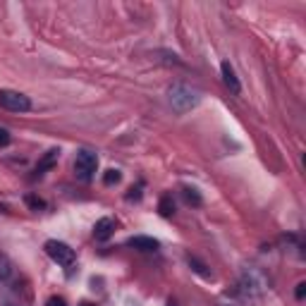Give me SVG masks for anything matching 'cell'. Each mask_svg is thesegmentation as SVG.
<instances>
[{
    "instance_id": "1",
    "label": "cell",
    "mask_w": 306,
    "mask_h": 306,
    "mask_svg": "<svg viewBox=\"0 0 306 306\" xmlns=\"http://www.w3.org/2000/svg\"><path fill=\"white\" fill-rule=\"evenodd\" d=\"M198 101H201L198 91H194V88L187 87V84H175V87L170 88V106H173L177 112H187V110L197 108Z\"/></svg>"
},
{
    "instance_id": "2",
    "label": "cell",
    "mask_w": 306,
    "mask_h": 306,
    "mask_svg": "<svg viewBox=\"0 0 306 306\" xmlns=\"http://www.w3.org/2000/svg\"><path fill=\"white\" fill-rule=\"evenodd\" d=\"M96 168H98V155L93 151H88V149H82V151H77V158H74V173L77 177L82 179V182H88L93 173H96Z\"/></svg>"
},
{
    "instance_id": "3",
    "label": "cell",
    "mask_w": 306,
    "mask_h": 306,
    "mask_svg": "<svg viewBox=\"0 0 306 306\" xmlns=\"http://www.w3.org/2000/svg\"><path fill=\"white\" fill-rule=\"evenodd\" d=\"M0 106L12 112H26L31 108L29 96H24L20 91H10V88H0Z\"/></svg>"
},
{
    "instance_id": "4",
    "label": "cell",
    "mask_w": 306,
    "mask_h": 306,
    "mask_svg": "<svg viewBox=\"0 0 306 306\" xmlns=\"http://www.w3.org/2000/svg\"><path fill=\"white\" fill-rule=\"evenodd\" d=\"M45 254H48L55 263H60V265H72L74 259H77V256H74V249L67 246L65 241H58V240L45 241Z\"/></svg>"
},
{
    "instance_id": "5",
    "label": "cell",
    "mask_w": 306,
    "mask_h": 306,
    "mask_svg": "<svg viewBox=\"0 0 306 306\" xmlns=\"http://www.w3.org/2000/svg\"><path fill=\"white\" fill-rule=\"evenodd\" d=\"M58 158H60V149H50L48 153H44V158L36 163V177H41V175H45L48 170H53L55 168V163H58Z\"/></svg>"
},
{
    "instance_id": "6",
    "label": "cell",
    "mask_w": 306,
    "mask_h": 306,
    "mask_svg": "<svg viewBox=\"0 0 306 306\" xmlns=\"http://www.w3.org/2000/svg\"><path fill=\"white\" fill-rule=\"evenodd\" d=\"M112 232H115V220L112 218H101L96 225H93V237H96L98 241L110 240Z\"/></svg>"
},
{
    "instance_id": "7",
    "label": "cell",
    "mask_w": 306,
    "mask_h": 306,
    "mask_svg": "<svg viewBox=\"0 0 306 306\" xmlns=\"http://www.w3.org/2000/svg\"><path fill=\"white\" fill-rule=\"evenodd\" d=\"M220 72H222V82H225V87L237 96V93L241 91V84H240V79H237V74H235V69H232V65H230V63H222V65H220Z\"/></svg>"
},
{
    "instance_id": "8",
    "label": "cell",
    "mask_w": 306,
    "mask_h": 306,
    "mask_svg": "<svg viewBox=\"0 0 306 306\" xmlns=\"http://www.w3.org/2000/svg\"><path fill=\"white\" fill-rule=\"evenodd\" d=\"M127 244H130L131 249H139V251H155L160 244H158V240H153V237H144V235H136V237H130L127 240Z\"/></svg>"
},
{
    "instance_id": "9",
    "label": "cell",
    "mask_w": 306,
    "mask_h": 306,
    "mask_svg": "<svg viewBox=\"0 0 306 306\" xmlns=\"http://www.w3.org/2000/svg\"><path fill=\"white\" fill-rule=\"evenodd\" d=\"M158 213H160L163 218H170V216L175 213V201H173L170 194H165V197L158 201Z\"/></svg>"
},
{
    "instance_id": "10",
    "label": "cell",
    "mask_w": 306,
    "mask_h": 306,
    "mask_svg": "<svg viewBox=\"0 0 306 306\" xmlns=\"http://www.w3.org/2000/svg\"><path fill=\"white\" fill-rule=\"evenodd\" d=\"M182 194H184V201H187V203H192V206H201V203H203L201 194H198L194 187H184V189H182Z\"/></svg>"
},
{
    "instance_id": "11",
    "label": "cell",
    "mask_w": 306,
    "mask_h": 306,
    "mask_svg": "<svg viewBox=\"0 0 306 306\" xmlns=\"http://www.w3.org/2000/svg\"><path fill=\"white\" fill-rule=\"evenodd\" d=\"M187 261H189V265L194 268V273H198L201 278H211V270L206 268V263H201V261H198L197 256H189Z\"/></svg>"
},
{
    "instance_id": "12",
    "label": "cell",
    "mask_w": 306,
    "mask_h": 306,
    "mask_svg": "<svg viewBox=\"0 0 306 306\" xmlns=\"http://www.w3.org/2000/svg\"><path fill=\"white\" fill-rule=\"evenodd\" d=\"M120 179H122V173L115 170V168H110V170H106V175H103V184H106V187H112V184H117Z\"/></svg>"
},
{
    "instance_id": "13",
    "label": "cell",
    "mask_w": 306,
    "mask_h": 306,
    "mask_svg": "<svg viewBox=\"0 0 306 306\" xmlns=\"http://www.w3.org/2000/svg\"><path fill=\"white\" fill-rule=\"evenodd\" d=\"M24 201H26V206H29V208H34V211L45 208V201H44V198H39V197H31V194H29V197L24 198Z\"/></svg>"
},
{
    "instance_id": "14",
    "label": "cell",
    "mask_w": 306,
    "mask_h": 306,
    "mask_svg": "<svg viewBox=\"0 0 306 306\" xmlns=\"http://www.w3.org/2000/svg\"><path fill=\"white\" fill-rule=\"evenodd\" d=\"M10 273H12V265H10V261H7L5 256H0V280L10 278Z\"/></svg>"
},
{
    "instance_id": "15",
    "label": "cell",
    "mask_w": 306,
    "mask_h": 306,
    "mask_svg": "<svg viewBox=\"0 0 306 306\" xmlns=\"http://www.w3.org/2000/svg\"><path fill=\"white\" fill-rule=\"evenodd\" d=\"M10 139H12V136H10V131L5 130V127H0V146H7V144H10Z\"/></svg>"
},
{
    "instance_id": "16",
    "label": "cell",
    "mask_w": 306,
    "mask_h": 306,
    "mask_svg": "<svg viewBox=\"0 0 306 306\" xmlns=\"http://www.w3.org/2000/svg\"><path fill=\"white\" fill-rule=\"evenodd\" d=\"M45 306H67V302L63 297H50V299L45 302Z\"/></svg>"
},
{
    "instance_id": "17",
    "label": "cell",
    "mask_w": 306,
    "mask_h": 306,
    "mask_svg": "<svg viewBox=\"0 0 306 306\" xmlns=\"http://www.w3.org/2000/svg\"><path fill=\"white\" fill-rule=\"evenodd\" d=\"M294 297H297V299H304V297H306V283L297 284V289H294Z\"/></svg>"
},
{
    "instance_id": "18",
    "label": "cell",
    "mask_w": 306,
    "mask_h": 306,
    "mask_svg": "<svg viewBox=\"0 0 306 306\" xmlns=\"http://www.w3.org/2000/svg\"><path fill=\"white\" fill-rule=\"evenodd\" d=\"M127 198H130V201H134V198H141V187H131L130 194H127Z\"/></svg>"
},
{
    "instance_id": "19",
    "label": "cell",
    "mask_w": 306,
    "mask_h": 306,
    "mask_svg": "<svg viewBox=\"0 0 306 306\" xmlns=\"http://www.w3.org/2000/svg\"><path fill=\"white\" fill-rule=\"evenodd\" d=\"M82 306H91V304H82Z\"/></svg>"
}]
</instances>
